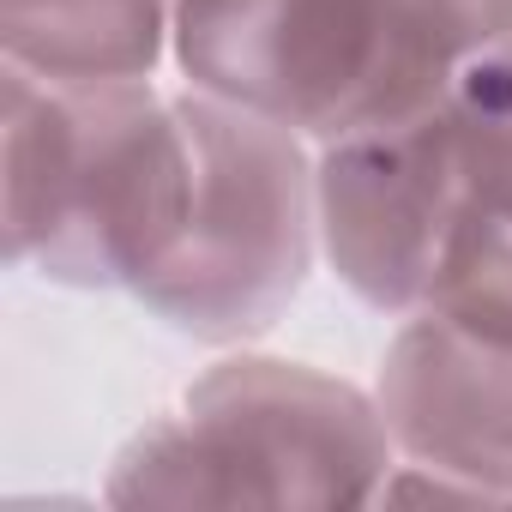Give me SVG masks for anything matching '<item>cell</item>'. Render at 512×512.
Masks as SVG:
<instances>
[{
	"label": "cell",
	"mask_w": 512,
	"mask_h": 512,
	"mask_svg": "<svg viewBox=\"0 0 512 512\" xmlns=\"http://www.w3.org/2000/svg\"><path fill=\"white\" fill-rule=\"evenodd\" d=\"M193 133V199L169 260L133 296L163 326L199 344L266 338L320 253V145L296 127L181 85Z\"/></svg>",
	"instance_id": "obj_4"
},
{
	"label": "cell",
	"mask_w": 512,
	"mask_h": 512,
	"mask_svg": "<svg viewBox=\"0 0 512 512\" xmlns=\"http://www.w3.org/2000/svg\"><path fill=\"white\" fill-rule=\"evenodd\" d=\"M187 199L181 85L55 79L0 61V235L13 272L139 296L169 260Z\"/></svg>",
	"instance_id": "obj_1"
},
{
	"label": "cell",
	"mask_w": 512,
	"mask_h": 512,
	"mask_svg": "<svg viewBox=\"0 0 512 512\" xmlns=\"http://www.w3.org/2000/svg\"><path fill=\"white\" fill-rule=\"evenodd\" d=\"M398 464L374 386L235 344L127 434L109 506H374Z\"/></svg>",
	"instance_id": "obj_3"
},
{
	"label": "cell",
	"mask_w": 512,
	"mask_h": 512,
	"mask_svg": "<svg viewBox=\"0 0 512 512\" xmlns=\"http://www.w3.org/2000/svg\"><path fill=\"white\" fill-rule=\"evenodd\" d=\"M434 235L440 193L428 115L320 145V253L362 308L404 320L428 302Z\"/></svg>",
	"instance_id": "obj_7"
},
{
	"label": "cell",
	"mask_w": 512,
	"mask_h": 512,
	"mask_svg": "<svg viewBox=\"0 0 512 512\" xmlns=\"http://www.w3.org/2000/svg\"><path fill=\"white\" fill-rule=\"evenodd\" d=\"M374 398L398 458L452 470L512 506V338L416 308L380 350Z\"/></svg>",
	"instance_id": "obj_6"
},
{
	"label": "cell",
	"mask_w": 512,
	"mask_h": 512,
	"mask_svg": "<svg viewBox=\"0 0 512 512\" xmlns=\"http://www.w3.org/2000/svg\"><path fill=\"white\" fill-rule=\"evenodd\" d=\"M512 37V0H181L175 73L314 145L428 115Z\"/></svg>",
	"instance_id": "obj_2"
},
{
	"label": "cell",
	"mask_w": 512,
	"mask_h": 512,
	"mask_svg": "<svg viewBox=\"0 0 512 512\" xmlns=\"http://www.w3.org/2000/svg\"><path fill=\"white\" fill-rule=\"evenodd\" d=\"M434 133V314L512 338V37L482 49L428 109Z\"/></svg>",
	"instance_id": "obj_5"
},
{
	"label": "cell",
	"mask_w": 512,
	"mask_h": 512,
	"mask_svg": "<svg viewBox=\"0 0 512 512\" xmlns=\"http://www.w3.org/2000/svg\"><path fill=\"white\" fill-rule=\"evenodd\" d=\"M181 0H0V61L55 79H157Z\"/></svg>",
	"instance_id": "obj_8"
}]
</instances>
